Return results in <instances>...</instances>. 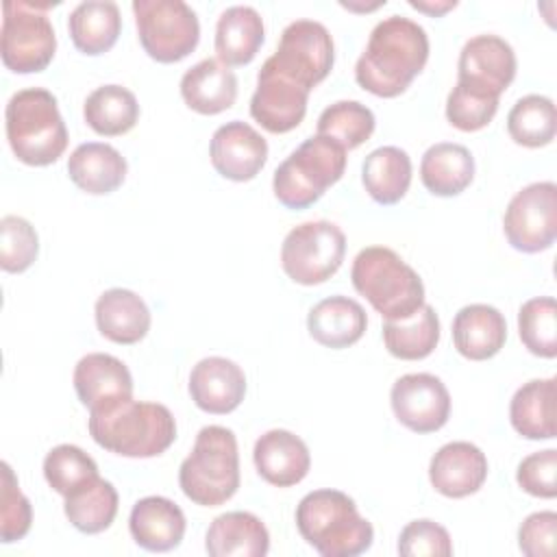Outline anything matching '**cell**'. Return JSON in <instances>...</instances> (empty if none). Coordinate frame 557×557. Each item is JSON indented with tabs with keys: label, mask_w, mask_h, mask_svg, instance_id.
<instances>
[{
	"label": "cell",
	"mask_w": 557,
	"mask_h": 557,
	"mask_svg": "<svg viewBox=\"0 0 557 557\" xmlns=\"http://www.w3.org/2000/svg\"><path fill=\"white\" fill-rule=\"evenodd\" d=\"M429 61L426 30L403 15L381 20L357 59L355 81L379 98L400 96Z\"/></svg>",
	"instance_id": "1"
},
{
	"label": "cell",
	"mask_w": 557,
	"mask_h": 557,
	"mask_svg": "<svg viewBox=\"0 0 557 557\" xmlns=\"http://www.w3.org/2000/svg\"><path fill=\"white\" fill-rule=\"evenodd\" d=\"M87 429L100 448L133 459L157 457L176 440V420L172 411L161 403L135 398L89 413Z\"/></svg>",
	"instance_id": "2"
},
{
	"label": "cell",
	"mask_w": 557,
	"mask_h": 557,
	"mask_svg": "<svg viewBox=\"0 0 557 557\" xmlns=\"http://www.w3.org/2000/svg\"><path fill=\"white\" fill-rule=\"evenodd\" d=\"M302 540L322 557H357L372 546L374 529L339 490H313L296 507Z\"/></svg>",
	"instance_id": "3"
},
{
	"label": "cell",
	"mask_w": 557,
	"mask_h": 557,
	"mask_svg": "<svg viewBox=\"0 0 557 557\" xmlns=\"http://www.w3.org/2000/svg\"><path fill=\"white\" fill-rule=\"evenodd\" d=\"M4 128L13 154L26 165H50L67 148V128L57 98L44 87H28L11 96Z\"/></svg>",
	"instance_id": "4"
},
{
	"label": "cell",
	"mask_w": 557,
	"mask_h": 557,
	"mask_svg": "<svg viewBox=\"0 0 557 557\" xmlns=\"http://www.w3.org/2000/svg\"><path fill=\"white\" fill-rule=\"evenodd\" d=\"M350 281L357 294L385 320L411 318L424 305L420 274L387 246L359 250L350 268Z\"/></svg>",
	"instance_id": "5"
},
{
	"label": "cell",
	"mask_w": 557,
	"mask_h": 557,
	"mask_svg": "<svg viewBox=\"0 0 557 557\" xmlns=\"http://www.w3.org/2000/svg\"><path fill=\"white\" fill-rule=\"evenodd\" d=\"M183 494L200 507H218L239 487V453L235 433L220 424L202 426L191 453L178 468Z\"/></svg>",
	"instance_id": "6"
},
{
	"label": "cell",
	"mask_w": 557,
	"mask_h": 557,
	"mask_svg": "<svg viewBox=\"0 0 557 557\" xmlns=\"http://www.w3.org/2000/svg\"><path fill=\"white\" fill-rule=\"evenodd\" d=\"M346 148L337 141L313 135L305 139L276 170L272 191L287 209H307L335 185L346 170Z\"/></svg>",
	"instance_id": "7"
},
{
	"label": "cell",
	"mask_w": 557,
	"mask_h": 557,
	"mask_svg": "<svg viewBox=\"0 0 557 557\" xmlns=\"http://www.w3.org/2000/svg\"><path fill=\"white\" fill-rule=\"evenodd\" d=\"M52 4L7 0L2 4L0 54L7 70L15 74L41 72L57 50V35L48 17Z\"/></svg>",
	"instance_id": "8"
},
{
	"label": "cell",
	"mask_w": 557,
	"mask_h": 557,
	"mask_svg": "<svg viewBox=\"0 0 557 557\" xmlns=\"http://www.w3.org/2000/svg\"><path fill=\"white\" fill-rule=\"evenodd\" d=\"M137 37L146 54L159 63H176L200 41V22L183 0H135Z\"/></svg>",
	"instance_id": "9"
},
{
	"label": "cell",
	"mask_w": 557,
	"mask_h": 557,
	"mask_svg": "<svg viewBox=\"0 0 557 557\" xmlns=\"http://www.w3.org/2000/svg\"><path fill=\"white\" fill-rule=\"evenodd\" d=\"M346 255L344 231L329 220L294 226L281 246L283 272L298 285H320L342 265Z\"/></svg>",
	"instance_id": "10"
},
{
	"label": "cell",
	"mask_w": 557,
	"mask_h": 557,
	"mask_svg": "<svg viewBox=\"0 0 557 557\" xmlns=\"http://www.w3.org/2000/svg\"><path fill=\"white\" fill-rule=\"evenodd\" d=\"M265 61L311 91L333 70V37L315 20H296L283 28L276 52Z\"/></svg>",
	"instance_id": "11"
},
{
	"label": "cell",
	"mask_w": 557,
	"mask_h": 557,
	"mask_svg": "<svg viewBox=\"0 0 557 557\" xmlns=\"http://www.w3.org/2000/svg\"><path fill=\"white\" fill-rule=\"evenodd\" d=\"M503 231L511 248L533 255L550 248L557 237V185L540 181L522 187L507 205Z\"/></svg>",
	"instance_id": "12"
},
{
	"label": "cell",
	"mask_w": 557,
	"mask_h": 557,
	"mask_svg": "<svg viewBox=\"0 0 557 557\" xmlns=\"http://www.w3.org/2000/svg\"><path fill=\"white\" fill-rule=\"evenodd\" d=\"M389 403L396 420L413 433H435L450 416V394L442 379L411 372L392 385Z\"/></svg>",
	"instance_id": "13"
},
{
	"label": "cell",
	"mask_w": 557,
	"mask_h": 557,
	"mask_svg": "<svg viewBox=\"0 0 557 557\" xmlns=\"http://www.w3.org/2000/svg\"><path fill=\"white\" fill-rule=\"evenodd\" d=\"M516 78V52L498 35H476L468 39L459 52L457 85L500 98Z\"/></svg>",
	"instance_id": "14"
},
{
	"label": "cell",
	"mask_w": 557,
	"mask_h": 557,
	"mask_svg": "<svg viewBox=\"0 0 557 557\" xmlns=\"http://www.w3.org/2000/svg\"><path fill=\"white\" fill-rule=\"evenodd\" d=\"M307 100L309 89L265 61L257 74V89L250 98V115L268 133H289L305 120Z\"/></svg>",
	"instance_id": "15"
},
{
	"label": "cell",
	"mask_w": 557,
	"mask_h": 557,
	"mask_svg": "<svg viewBox=\"0 0 557 557\" xmlns=\"http://www.w3.org/2000/svg\"><path fill=\"white\" fill-rule=\"evenodd\" d=\"M211 165L228 181H252L268 161V141L250 124L233 120L222 124L209 146Z\"/></svg>",
	"instance_id": "16"
},
{
	"label": "cell",
	"mask_w": 557,
	"mask_h": 557,
	"mask_svg": "<svg viewBox=\"0 0 557 557\" xmlns=\"http://www.w3.org/2000/svg\"><path fill=\"white\" fill-rule=\"evenodd\" d=\"M72 381L78 400L89 413L133 398V376L126 363L107 352H89L81 357Z\"/></svg>",
	"instance_id": "17"
},
{
	"label": "cell",
	"mask_w": 557,
	"mask_h": 557,
	"mask_svg": "<svg viewBox=\"0 0 557 557\" xmlns=\"http://www.w3.org/2000/svg\"><path fill=\"white\" fill-rule=\"evenodd\" d=\"M189 396L207 413H231L246 396V374L226 357H205L191 368Z\"/></svg>",
	"instance_id": "18"
},
{
	"label": "cell",
	"mask_w": 557,
	"mask_h": 557,
	"mask_svg": "<svg viewBox=\"0 0 557 557\" xmlns=\"http://www.w3.org/2000/svg\"><path fill=\"white\" fill-rule=\"evenodd\" d=\"M487 457L470 442L444 444L429 463V481L446 498H466L483 487Z\"/></svg>",
	"instance_id": "19"
},
{
	"label": "cell",
	"mask_w": 557,
	"mask_h": 557,
	"mask_svg": "<svg viewBox=\"0 0 557 557\" xmlns=\"http://www.w3.org/2000/svg\"><path fill=\"white\" fill-rule=\"evenodd\" d=\"M252 459L259 476L276 487H292L300 483L311 468L307 444L287 429L265 431L255 442Z\"/></svg>",
	"instance_id": "20"
},
{
	"label": "cell",
	"mask_w": 557,
	"mask_h": 557,
	"mask_svg": "<svg viewBox=\"0 0 557 557\" xmlns=\"http://www.w3.org/2000/svg\"><path fill=\"white\" fill-rule=\"evenodd\" d=\"M183 509L165 496H146L131 509L128 531L137 546L150 553H168L183 542L185 535Z\"/></svg>",
	"instance_id": "21"
},
{
	"label": "cell",
	"mask_w": 557,
	"mask_h": 557,
	"mask_svg": "<svg viewBox=\"0 0 557 557\" xmlns=\"http://www.w3.org/2000/svg\"><path fill=\"white\" fill-rule=\"evenodd\" d=\"M507 339L505 315L483 302L466 305L455 313L453 342L461 357L470 361H485L500 352Z\"/></svg>",
	"instance_id": "22"
},
{
	"label": "cell",
	"mask_w": 557,
	"mask_h": 557,
	"mask_svg": "<svg viewBox=\"0 0 557 557\" xmlns=\"http://www.w3.org/2000/svg\"><path fill=\"white\" fill-rule=\"evenodd\" d=\"M96 326L109 342L131 346L141 342L150 331V309L141 296L131 289L113 287L96 300Z\"/></svg>",
	"instance_id": "23"
},
{
	"label": "cell",
	"mask_w": 557,
	"mask_h": 557,
	"mask_svg": "<svg viewBox=\"0 0 557 557\" xmlns=\"http://www.w3.org/2000/svg\"><path fill=\"white\" fill-rule=\"evenodd\" d=\"M181 96L196 113H222L237 100V76L218 59H202L183 74Z\"/></svg>",
	"instance_id": "24"
},
{
	"label": "cell",
	"mask_w": 557,
	"mask_h": 557,
	"mask_svg": "<svg viewBox=\"0 0 557 557\" xmlns=\"http://www.w3.org/2000/svg\"><path fill=\"white\" fill-rule=\"evenodd\" d=\"M368 326L366 309L348 296H329L311 307L307 315L309 335L326 348H348L357 344Z\"/></svg>",
	"instance_id": "25"
},
{
	"label": "cell",
	"mask_w": 557,
	"mask_h": 557,
	"mask_svg": "<svg viewBox=\"0 0 557 557\" xmlns=\"http://www.w3.org/2000/svg\"><path fill=\"white\" fill-rule=\"evenodd\" d=\"M126 159L109 144L87 141L74 148L67 159L70 181L85 194L104 196L115 191L126 178Z\"/></svg>",
	"instance_id": "26"
},
{
	"label": "cell",
	"mask_w": 557,
	"mask_h": 557,
	"mask_svg": "<svg viewBox=\"0 0 557 557\" xmlns=\"http://www.w3.org/2000/svg\"><path fill=\"white\" fill-rule=\"evenodd\" d=\"M205 550L211 557H263L270 550V533L255 513L226 511L209 524Z\"/></svg>",
	"instance_id": "27"
},
{
	"label": "cell",
	"mask_w": 557,
	"mask_h": 557,
	"mask_svg": "<svg viewBox=\"0 0 557 557\" xmlns=\"http://www.w3.org/2000/svg\"><path fill=\"white\" fill-rule=\"evenodd\" d=\"M265 37L263 20L257 9L235 4L222 11L215 24V54L226 67L248 65Z\"/></svg>",
	"instance_id": "28"
},
{
	"label": "cell",
	"mask_w": 557,
	"mask_h": 557,
	"mask_svg": "<svg viewBox=\"0 0 557 557\" xmlns=\"http://www.w3.org/2000/svg\"><path fill=\"white\" fill-rule=\"evenodd\" d=\"M67 30L76 50L89 57L109 52L122 30L120 7L111 0H87L72 9Z\"/></svg>",
	"instance_id": "29"
},
{
	"label": "cell",
	"mask_w": 557,
	"mask_h": 557,
	"mask_svg": "<svg viewBox=\"0 0 557 557\" xmlns=\"http://www.w3.org/2000/svg\"><path fill=\"white\" fill-rule=\"evenodd\" d=\"M472 178L474 157L461 144L440 141L422 154L420 181L433 196H457L472 183Z\"/></svg>",
	"instance_id": "30"
},
{
	"label": "cell",
	"mask_w": 557,
	"mask_h": 557,
	"mask_svg": "<svg viewBox=\"0 0 557 557\" xmlns=\"http://www.w3.org/2000/svg\"><path fill=\"white\" fill-rule=\"evenodd\" d=\"M555 379H533L516 389L509 403V420L516 433L527 440L555 437Z\"/></svg>",
	"instance_id": "31"
},
{
	"label": "cell",
	"mask_w": 557,
	"mask_h": 557,
	"mask_svg": "<svg viewBox=\"0 0 557 557\" xmlns=\"http://www.w3.org/2000/svg\"><path fill=\"white\" fill-rule=\"evenodd\" d=\"M361 181L374 202L396 205L411 185V159L398 146H381L363 159Z\"/></svg>",
	"instance_id": "32"
},
{
	"label": "cell",
	"mask_w": 557,
	"mask_h": 557,
	"mask_svg": "<svg viewBox=\"0 0 557 557\" xmlns=\"http://www.w3.org/2000/svg\"><path fill=\"white\" fill-rule=\"evenodd\" d=\"M440 342V318L431 305H422L411 318L385 320L383 344L387 352L403 361L429 357Z\"/></svg>",
	"instance_id": "33"
},
{
	"label": "cell",
	"mask_w": 557,
	"mask_h": 557,
	"mask_svg": "<svg viewBox=\"0 0 557 557\" xmlns=\"http://www.w3.org/2000/svg\"><path fill=\"white\" fill-rule=\"evenodd\" d=\"M117 507H120L117 490L113 487V483L100 476L91 479L83 487L67 494L63 503V511L70 524L76 531L87 535L107 531L117 516Z\"/></svg>",
	"instance_id": "34"
},
{
	"label": "cell",
	"mask_w": 557,
	"mask_h": 557,
	"mask_svg": "<svg viewBox=\"0 0 557 557\" xmlns=\"http://www.w3.org/2000/svg\"><path fill=\"white\" fill-rule=\"evenodd\" d=\"M83 115L94 133L117 137L137 124L139 102L135 94L122 85H102L87 96Z\"/></svg>",
	"instance_id": "35"
},
{
	"label": "cell",
	"mask_w": 557,
	"mask_h": 557,
	"mask_svg": "<svg viewBox=\"0 0 557 557\" xmlns=\"http://www.w3.org/2000/svg\"><path fill=\"white\" fill-rule=\"evenodd\" d=\"M557 117L550 98L529 94L520 98L507 115L509 137L524 148H542L555 139Z\"/></svg>",
	"instance_id": "36"
},
{
	"label": "cell",
	"mask_w": 557,
	"mask_h": 557,
	"mask_svg": "<svg viewBox=\"0 0 557 557\" xmlns=\"http://www.w3.org/2000/svg\"><path fill=\"white\" fill-rule=\"evenodd\" d=\"M374 113L357 100H339L318 117V135H324L346 150L359 148L374 133Z\"/></svg>",
	"instance_id": "37"
},
{
	"label": "cell",
	"mask_w": 557,
	"mask_h": 557,
	"mask_svg": "<svg viewBox=\"0 0 557 557\" xmlns=\"http://www.w3.org/2000/svg\"><path fill=\"white\" fill-rule=\"evenodd\" d=\"M518 333L524 348L544 359L557 357V302L550 296L527 300L518 311Z\"/></svg>",
	"instance_id": "38"
},
{
	"label": "cell",
	"mask_w": 557,
	"mask_h": 557,
	"mask_svg": "<svg viewBox=\"0 0 557 557\" xmlns=\"http://www.w3.org/2000/svg\"><path fill=\"white\" fill-rule=\"evenodd\" d=\"M44 476L48 485L63 498L100 476L96 461L74 444L54 446L44 459Z\"/></svg>",
	"instance_id": "39"
},
{
	"label": "cell",
	"mask_w": 557,
	"mask_h": 557,
	"mask_svg": "<svg viewBox=\"0 0 557 557\" xmlns=\"http://www.w3.org/2000/svg\"><path fill=\"white\" fill-rule=\"evenodd\" d=\"M39 252L35 226L22 215H4L0 220V265L4 272L20 274L28 270Z\"/></svg>",
	"instance_id": "40"
},
{
	"label": "cell",
	"mask_w": 557,
	"mask_h": 557,
	"mask_svg": "<svg viewBox=\"0 0 557 557\" xmlns=\"http://www.w3.org/2000/svg\"><path fill=\"white\" fill-rule=\"evenodd\" d=\"M496 111H498V98L470 91L461 85H455L446 98V120L450 126L463 133H474L485 128L494 120Z\"/></svg>",
	"instance_id": "41"
},
{
	"label": "cell",
	"mask_w": 557,
	"mask_h": 557,
	"mask_svg": "<svg viewBox=\"0 0 557 557\" xmlns=\"http://www.w3.org/2000/svg\"><path fill=\"white\" fill-rule=\"evenodd\" d=\"M33 524L30 500L22 494L17 479L7 461H2V498H0V537L4 544L22 540Z\"/></svg>",
	"instance_id": "42"
},
{
	"label": "cell",
	"mask_w": 557,
	"mask_h": 557,
	"mask_svg": "<svg viewBox=\"0 0 557 557\" xmlns=\"http://www.w3.org/2000/svg\"><path fill=\"white\" fill-rule=\"evenodd\" d=\"M398 555L403 557H450L453 540L448 531L429 520H411L398 535Z\"/></svg>",
	"instance_id": "43"
},
{
	"label": "cell",
	"mask_w": 557,
	"mask_h": 557,
	"mask_svg": "<svg viewBox=\"0 0 557 557\" xmlns=\"http://www.w3.org/2000/svg\"><path fill=\"white\" fill-rule=\"evenodd\" d=\"M516 481L531 496L555 498L557 496V450L546 448L524 457L518 463Z\"/></svg>",
	"instance_id": "44"
},
{
	"label": "cell",
	"mask_w": 557,
	"mask_h": 557,
	"mask_svg": "<svg viewBox=\"0 0 557 557\" xmlns=\"http://www.w3.org/2000/svg\"><path fill=\"white\" fill-rule=\"evenodd\" d=\"M557 513L535 511L524 518L518 529V546L527 557H553L555 555Z\"/></svg>",
	"instance_id": "45"
},
{
	"label": "cell",
	"mask_w": 557,
	"mask_h": 557,
	"mask_svg": "<svg viewBox=\"0 0 557 557\" xmlns=\"http://www.w3.org/2000/svg\"><path fill=\"white\" fill-rule=\"evenodd\" d=\"M409 7H413V9H418V11H422V13H426V15H431V17H440V15H444L446 11H450V9H455L457 7V0H409Z\"/></svg>",
	"instance_id": "46"
},
{
	"label": "cell",
	"mask_w": 557,
	"mask_h": 557,
	"mask_svg": "<svg viewBox=\"0 0 557 557\" xmlns=\"http://www.w3.org/2000/svg\"><path fill=\"white\" fill-rule=\"evenodd\" d=\"M383 4H385V0H383V2H374V4H366V7L352 4V2H342V7H344V9H350V11H374V9L383 7Z\"/></svg>",
	"instance_id": "47"
}]
</instances>
